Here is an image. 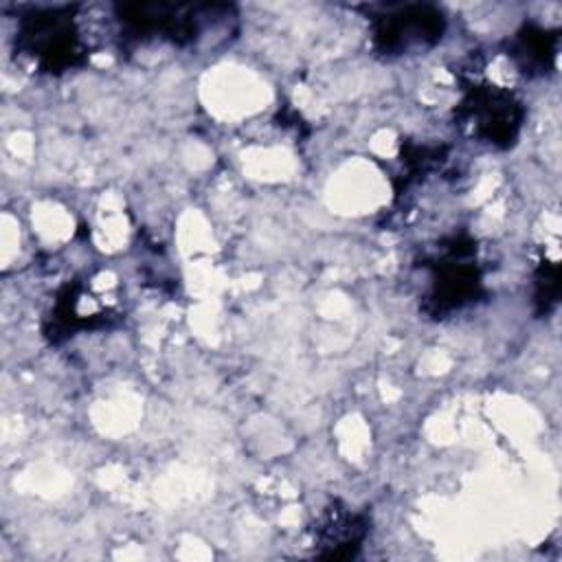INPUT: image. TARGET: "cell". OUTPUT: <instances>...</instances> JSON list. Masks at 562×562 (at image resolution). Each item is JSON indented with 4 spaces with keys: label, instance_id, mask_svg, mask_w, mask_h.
I'll return each mask as SVG.
<instances>
[{
    "label": "cell",
    "instance_id": "6da1fadb",
    "mask_svg": "<svg viewBox=\"0 0 562 562\" xmlns=\"http://www.w3.org/2000/svg\"><path fill=\"white\" fill-rule=\"evenodd\" d=\"M15 48L42 72L61 75L86 59V44L77 24V7L31 9L18 20Z\"/></svg>",
    "mask_w": 562,
    "mask_h": 562
},
{
    "label": "cell",
    "instance_id": "7a4b0ae2",
    "mask_svg": "<svg viewBox=\"0 0 562 562\" xmlns=\"http://www.w3.org/2000/svg\"><path fill=\"white\" fill-rule=\"evenodd\" d=\"M474 252V244L463 235H454L439 246L428 263L430 288L424 296V310L430 316L443 318L476 301L483 281Z\"/></svg>",
    "mask_w": 562,
    "mask_h": 562
},
{
    "label": "cell",
    "instance_id": "8992f818",
    "mask_svg": "<svg viewBox=\"0 0 562 562\" xmlns=\"http://www.w3.org/2000/svg\"><path fill=\"white\" fill-rule=\"evenodd\" d=\"M369 531V518L360 512H351L340 503L329 505L316 527H314V547L316 555L325 560H349L362 547V540Z\"/></svg>",
    "mask_w": 562,
    "mask_h": 562
},
{
    "label": "cell",
    "instance_id": "3957f363",
    "mask_svg": "<svg viewBox=\"0 0 562 562\" xmlns=\"http://www.w3.org/2000/svg\"><path fill=\"white\" fill-rule=\"evenodd\" d=\"M522 103L505 88L476 83L465 88L461 103L457 105V119L476 138L494 147L514 145L522 125Z\"/></svg>",
    "mask_w": 562,
    "mask_h": 562
},
{
    "label": "cell",
    "instance_id": "5b68a950",
    "mask_svg": "<svg viewBox=\"0 0 562 562\" xmlns=\"http://www.w3.org/2000/svg\"><path fill=\"white\" fill-rule=\"evenodd\" d=\"M200 7L191 4H167V2H143V4H119L116 18L123 31L138 40H167L171 44H191L200 33Z\"/></svg>",
    "mask_w": 562,
    "mask_h": 562
},
{
    "label": "cell",
    "instance_id": "ba28073f",
    "mask_svg": "<svg viewBox=\"0 0 562 562\" xmlns=\"http://www.w3.org/2000/svg\"><path fill=\"white\" fill-rule=\"evenodd\" d=\"M558 263H544L540 266L536 274V303L540 312H549L558 301Z\"/></svg>",
    "mask_w": 562,
    "mask_h": 562
},
{
    "label": "cell",
    "instance_id": "52a82bcc",
    "mask_svg": "<svg viewBox=\"0 0 562 562\" xmlns=\"http://www.w3.org/2000/svg\"><path fill=\"white\" fill-rule=\"evenodd\" d=\"M558 35L544 29L525 26L509 44V55L522 72L542 75L555 57Z\"/></svg>",
    "mask_w": 562,
    "mask_h": 562
},
{
    "label": "cell",
    "instance_id": "277c9868",
    "mask_svg": "<svg viewBox=\"0 0 562 562\" xmlns=\"http://www.w3.org/2000/svg\"><path fill=\"white\" fill-rule=\"evenodd\" d=\"M446 31L443 13L432 4H400L373 18V46L397 57L435 46Z\"/></svg>",
    "mask_w": 562,
    "mask_h": 562
}]
</instances>
